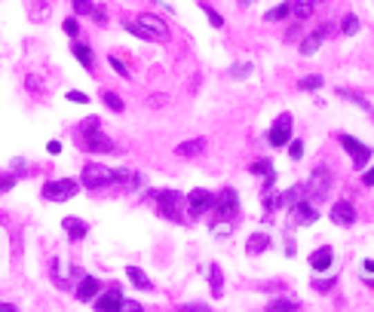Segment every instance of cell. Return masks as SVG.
Instances as JSON below:
<instances>
[{
    "mask_svg": "<svg viewBox=\"0 0 374 312\" xmlns=\"http://www.w3.org/2000/svg\"><path fill=\"white\" fill-rule=\"evenodd\" d=\"M328 217L335 226H353L356 224V205H353L350 199H337L335 205H331Z\"/></svg>",
    "mask_w": 374,
    "mask_h": 312,
    "instance_id": "10",
    "label": "cell"
},
{
    "mask_svg": "<svg viewBox=\"0 0 374 312\" xmlns=\"http://www.w3.org/2000/svg\"><path fill=\"white\" fill-rule=\"evenodd\" d=\"M102 104H104V108H111L114 113H123V110H126L123 98H120L117 92H108V89H102Z\"/></svg>",
    "mask_w": 374,
    "mask_h": 312,
    "instance_id": "26",
    "label": "cell"
},
{
    "mask_svg": "<svg viewBox=\"0 0 374 312\" xmlns=\"http://www.w3.org/2000/svg\"><path fill=\"white\" fill-rule=\"evenodd\" d=\"M120 312H144V306H141L138 300H126V303H123V309H120Z\"/></svg>",
    "mask_w": 374,
    "mask_h": 312,
    "instance_id": "39",
    "label": "cell"
},
{
    "mask_svg": "<svg viewBox=\"0 0 374 312\" xmlns=\"http://www.w3.org/2000/svg\"><path fill=\"white\" fill-rule=\"evenodd\" d=\"M337 141H341V147L353 156V166H356V168H362V166H368V162H371V156H374V153H371V147H368V144H362L359 138H353V135H341Z\"/></svg>",
    "mask_w": 374,
    "mask_h": 312,
    "instance_id": "8",
    "label": "cell"
},
{
    "mask_svg": "<svg viewBox=\"0 0 374 312\" xmlns=\"http://www.w3.org/2000/svg\"><path fill=\"white\" fill-rule=\"evenodd\" d=\"M267 312H298V303L292 297H277V300L267 303Z\"/></svg>",
    "mask_w": 374,
    "mask_h": 312,
    "instance_id": "24",
    "label": "cell"
},
{
    "mask_svg": "<svg viewBox=\"0 0 374 312\" xmlns=\"http://www.w3.org/2000/svg\"><path fill=\"white\" fill-rule=\"evenodd\" d=\"M98 294H102V282H98L95 275H83L80 285H77V300H80V303H93Z\"/></svg>",
    "mask_w": 374,
    "mask_h": 312,
    "instance_id": "14",
    "label": "cell"
},
{
    "mask_svg": "<svg viewBox=\"0 0 374 312\" xmlns=\"http://www.w3.org/2000/svg\"><path fill=\"white\" fill-rule=\"evenodd\" d=\"M371 119H374V110H371Z\"/></svg>",
    "mask_w": 374,
    "mask_h": 312,
    "instance_id": "48",
    "label": "cell"
},
{
    "mask_svg": "<svg viewBox=\"0 0 374 312\" xmlns=\"http://www.w3.org/2000/svg\"><path fill=\"white\" fill-rule=\"evenodd\" d=\"M181 312H215V309L206 306V303H187V306L181 309Z\"/></svg>",
    "mask_w": 374,
    "mask_h": 312,
    "instance_id": "38",
    "label": "cell"
},
{
    "mask_svg": "<svg viewBox=\"0 0 374 312\" xmlns=\"http://www.w3.org/2000/svg\"><path fill=\"white\" fill-rule=\"evenodd\" d=\"M365 282H368V285H374V279H365Z\"/></svg>",
    "mask_w": 374,
    "mask_h": 312,
    "instance_id": "47",
    "label": "cell"
},
{
    "mask_svg": "<svg viewBox=\"0 0 374 312\" xmlns=\"http://www.w3.org/2000/svg\"><path fill=\"white\" fill-rule=\"evenodd\" d=\"M206 150V138H190V141H181L175 147V156H185V159H194V156H203Z\"/></svg>",
    "mask_w": 374,
    "mask_h": 312,
    "instance_id": "17",
    "label": "cell"
},
{
    "mask_svg": "<svg viewBox=\"0 0 374 312\" xmlns=\"http://www.w3.org/2000/svg\"><path fill=\"white\" fill-rule=\"evenodd\" d=\"M80 181L86 190H102V187H108V184H114V168H108L104 162H86Z\"/></svg>",
    "mask_w": 374,
    "mask_h": 312,
    "instance_id": "4",
    "label": "cell"
},
{
    "mask_svg": "<svg viewBox=\"0 0 374 312\" xmlns=\"http://www.w3.org/2000/svg\"><path fill=\"white\" fill-rule=\"evenodd\" d=\"M46 150H49V153H62V141H49Z\"/></svg>",
    "mask_w": 374,
    "mask_h": 312,
    "instance_id": "43",
    "label": "cell"
},
{
    "mask_svg": "<svg viewBox=\"0 0 374 312\" xmlns=\"http://www.w3.org/2000/svg\"><path fill=\"white\" fill-rule=\"evenodd\" d=\"M68 101H74V104H89V95H86V92L71 89V92H68Z\"/></svg>",
    "mask_w": 374,
    "mask_h": 312,
    "instance_id": "36",
    "label": "cell"
},
{
    "mask_svg": "<svg viewBox=\"0 0 374 312\" xmlns=\"http://www.w3.org/2000/svg\"><path fill=\"white\" fill-rule=\"evenodd\" d=\"M71 10H74V16H93L95 3L93 0H71Z\"/></svg>",
    "mask_w": 374,
    "mask_h": 312,
    "instance_id": "29",
    "label": "cell"
},
{
    "mask_svg": "<svg viewBox=\"0 0 374 312\" xmlns=\"http://www.w3.org/2000/svg\"><path fill=\"white\" fill-rule=\"evenodd\" d=\"M252 70H255V65H252V61H243V65H234L227 70L230 77H234V80H245V77H252Z\"/></svg>",
    "mask_w": 374,
    "mask_h": 312,
    "instance_id": "30",
    "label": "cell"
},
{
    "mask_svg": "<svg viewBox=\"0 0 374 312\" xmlns=\"http://www.w3.org/2000/svg\"><path fill=\"white\" fill-rule=\"evenodd\" d=\"M62 28H65V34H68V37H74V40H77V34H80V25H77L74 16L65 19V22H62Z\"/></svg>",
    "mask_w": 374,
    "mask_h": 312,
    "instance_id": "34",
    "label": "cell"
},
{
    "mask_svg": "<svg viewBox=\"0 0 374 312\" xmlns=\"http://www.w3.org/2000/svg\"><path fill=\"white\" fill-rule=\"evenodd\" d=\"M316 3H322V0H316Z\"/></svg>",
    "mask_w": 374,
    "mask_h": 312,
    "instance_id": "49",
    "label": "cell"
},
{
    "mask_svg": "<svg viewBox=\"0 0 374 312\" xmlns=\"http://www.w3.org/2000/svg\"><path fill=\"white\" fill-rule=\"evenodd\" d=\"M108 65H111V68H114V70H117V74H120V77H123V80H129V68H126V65H123V61H120V59H117V55H111V59H108Z\"/></svg>",
    "mask_w": 374,
    "mask_h": 312,
    "instance_id": "33",
    "label": "cell"
},
{
    "mask_svg": "<svg viewBox=\"0 0 374 312\" xmlns=\"http://www.w3.org/2000/svg\"><path fill=\"white\" fill-rule=\"evenodd\" d=\"M153 202H157V211L166 217V221L187 224V215H185L187 202H185V196H181L178 190H157V193H153Z\"/></svg>",
    "mask_w": 374,
    "mask_h": 312,
    "instance_id": "1",
    "label": "cell"
},
{
    "mask_svg": "<svg viewBox=\"0 0 374 312\" xmlns=\"http://www.w3.org/2000/svg\"><path fill=\"white\" fill-rule=\"evenodd\" d=\"M359 28H362V22H359L356 12H347V16L341 19V34H344V37H353V34H359Z\"/></svg>",
    "mask_w": 374,
    "mask_h": 312,
    "instance_id": "25",
    "label": "cell"
},
{
    "mask_svg": "<svg viewBox=\"0 0 374 312\" xmlns=\"http://www.w3.org/2000/svg\"><path fill=\"white\" fill-rule=\"evenodd\" d=\"M126 279H129L138 291H153V282L147 279L144 269H138V266H126Z\"/></svg>",
    "mask_w": 374,
    "mask_h": 312,
    "instance_id": "22",
    "label": "cell"
},
{
    "mask_svg": "<svg viewBox=\"0 0 374 312\" xmlns=\"http://www.w3.org/2000/svg\"><path fill=\"white\" fill-rule=\"evenodd\" d=\"M288 10H292V16L294 19H310L313 16V10H316V0H288Z\"/></svg>",
    "mask_w": 374,
    "mask_h": 312,
    "instance_id": "21",
    "label": "cell"
},
{
    "mask_svg": "<svg viewBox=\"0 0 374 312\" xmlns=\"http://www.w3.org/2000/svg\"><path fill=\"white\" fill-rule=\"evenodd\" d=\"M331 285H335V279H326V282H322V279H316V282H313V288H316V291H328Z\"/></svg>",
    "mask_w": 374,
    "mask_h": 312,
    "instance_id": "41",
    "label": "cell"
},
{
    "mask_svg": "<svg viewBox=\"0 0 374 312\" xmlns=\"http://www.w3.org/2000/svg\"><path fill=\"white\" fill-rule=\"evenodd\" d=\"M40 193H44V199H46V202H68V199H74V196L80 193V184H77V181H71V178L46 181Z\"/></svg>",
    "mask_w": 374,
    "mask_h": 312,
    "instance_id": "5",
    "label": "cell"
},
{
    "mask_svg": "<svg viewBox=\"0 0 374 312\" xmlns=\"http://www.w3.org/2000/svg\"><path fill=\"white\" fill-rule=\"evenodd\" d=\"M185 202H187V215L190 217H206V215L215 211V193H209V190H203V187L190 190V193L185 196Z\"/></svg>",
    "mask_w": 374,
    "mask_h": 312,
    "instance_id": "6",
    "label": "cell"
},
{
    "mask_svg": "<svg viewBox=\"0 0 374 312\" xmlns=\"http://www.w3.org/2000/svg\"><path fill=\"white\" fill-rule=\"evenodd\" d=\"M288 16H292L288 3H279V6H273V10H267V12H264V22H286Z\"/></svg>",
    "mask_w": 374,
    "mask_h": 312,
    "instance_id": "27",
    "label": "cell"
},
{
    "mask_svg": "<svg viewBox=\"0 0 374 312\" xmlns=\"http://www.w3.org/2000/svg\"><path fill=\"white\" fill-rule=\"evenodd\" d=\"M123 291H120L117 285L114 288H108L104 294H98L95 300H93V306H95V312H120L123 309Z\"/></svg>",
    "mask_w": 374,
    "mask_h": 312,
    "instance_id": "11",
    "label": "cell"
},
{
    "mask_svg": "<svg viewBox=\"0 0 374 312\" xmlns=\"http://www.w3.org/2000/svg\"><path fill=\"white\" fill-rule=\"evenodd\" d=\"M93 19H95L98 25H104V22H108V12H104V6H95V10H93Z\"/></svg>",
    "mask_w": 374,
    "mask_h": 312,
    "instance_id": "40",
    "label": "cell"
},
{
    "mask_svg": "<svg viewBox=\"0 0 374 312\" xmlns=\"http://www.w3.org/2000/svg\"><path fill=\"white\" fill-rule=\"evenodd\" d=\"M270 245H273L270 233H252L249 242H245V251H249V254H264Z\"/></svg>",
    "mask_w": 374,
    "mask_h": 312,
    "instance_id": "19",
    "label": "cell"
},
{
    "mask_svg": "<svg viewBox=\"0 0 374 312\" xmlns=\"http://www.w3.org/2000/svg\"><path fill=\"white\" fill-rule=\"evenodd\" d=\"M288 156H292V159H301V156H304V141H288Z\"/></svg>",
    "mask_w": 374,
    "mask_h": 312,
    "instance_id": "35",
    "label": "cell"
},
{
    "mask_svg": "<svg viewBox=\"0 0 374 312\" xmlns=\"http://www.w3.org/2000/svg\"><path fill=\"white\" fill-rule=\"evenodd\" d=\"M292 129H294V119H292V113H279V117L273 119V126H270V135H267V141H270L273 147H286L288 141H292Z\"/></svg>",
    "mask_w": 374,
    "mask_h": 312,
    "instance_id": "7",
    "label": "cell"
},
{
    "mask_svg": "<svg viewBox=\"0 0 374 312\" xmlns=\"http://www.w3.org/2000/svg\"><path fill=\"white\" fill-rule=\"evenodd\" d=\"M236 211H239V193L234 187H224L221 193L215 196V211L212 215H218V224H215V230L221 233V226H224V221H234L236 217Z\"/></svg>",
    "mask_w": 374,
    "mask_h": 312,
    "instance_id": "2",
    "label": "cell"
},
{
    "mask_svg": "<svg viewBox=\"0 0 374 312\" xmlns=\"http://www.w3.org/2000/svg\"><path fill=\"white\" fill-rule=\"evenodd\" d=\"M331 264H335V251L326 245V248H316L313 254H310V266L316 269V273H328Z\"/></svg>",
    "mask_w": 374,
    "mask_h": 312,
    "instance_id": "15",
    "label": "cell"
},
{
    "mask_svg": "<svg viewBox=\"0 0 374 312\" xmlns=\"http://www.w3.org/2000/svg\"><path fill=\"white\" fill-rule=\"evenodd\" d=\"M71 52H74V59L80 61L86 70H95V52H93V46H86V43H80V40H74L71 43Z\"/></svg>",
    "mask_w": 374,
    "mask_h": 312,
    "instance_id": "16",
    "label": "cell"
},
{
    "mask_svg": "<svg viewBox=\"0 0 374 312\" xmlns=\"http://www.w3.org/2000/svg\"><path fill=\"white\" fill-rule=\"evenodd\" d=\"M316 221H319V211L313 208V202L301 199V202H294L292 208H288V224L292 226H310Z\"/></svg>",
    "mask_w": 374,
    "mask_h": 312,
    "instance_id": "9",
    "label": "cell"
},
{
    "mask_svg": "<svg viewBox=\"0 0 374 312\" xmlns=\"http://www.w3.org/2000/svg\"><path fill=\"white\" fill-rule=\"evenodd\" d=\"M123 28H126V31H129V34H135L138 40H153L151 34H147V31H144V28H141L138 22H129V19H123Z\"/></svg>",
    "mask_w": 374,
    "mask_h": 312,
    "instance_id": "32",
    "label": "cell"
},
{
    "mask_svg": "<svg viewBox=\"0 0 374 312\" xmlns=\"http://www.w3.org/2000/svg\"><path fill=\"white\" fill-rule=\"evenodd\" d=\"M62 226H65V233H68L71 242H80V239H86V233H89V224L80 221V217H65Z\"/></svg>",
    "mask_w": 374,
    "mask_h": 312,
    "instance_id": "18",
    "label": "cell"
},
{
    "mask_svg": "<svg viewBox=\"0 0 374 312\" xmlns=\"http://www.w3.org/2000/svg\"><path fill=\"white\" fill-rule=\"evenodd\" d=\"M209 288H212V297H215V300H221L224 297V273H221V266L218 264L209 266Z\"/></svg>",
    "mask_w": 374,
    "mask_h": 312,
    "instance_id": "20",
    "label": "cell"
},
{
    "mask_svg": "<svg viewBox=\"0 0 374 312\" xmlns=\"http://www.w3.org/2000/svg\"><path fill=\"white\" fill-rule=\"evenodd\" d=\"M362 184H365V187H374V166H371L368 172L362 175Z\"/></svg>",
    "mask_w": 374,
    "mask_h": 312,
    "instance_id": "42",
    "label": "cell"
},
{
    "mask_svg": "<svg viewBox=\"0 0 374 312\" xmlns=\"http://www.w3.org/2000/svg\"><path fill=\"white\" fill-rule=\"evenodd\" d=\"M0 312H19V309L12 306V303H0Z\"/></svg>",
    "mask_w": 374,
    "mask_h": 312,
    "instance_id": "44",
    "label": "cell"
},
{
    "mask_svg": "<svg viewBox=\"0 0 374 312\" xmlns=\"http://www.w3.org/2000/svg\"><path fill=\"white\" fill-rule=\"evenodd\" d=\"M135 22L144 28V31L151 34L153 40H160V43H166V40H169V28H166V22H163V19H157L153 12H141Z\"/></svg>",
    "mask_w": 374,
    "mask_h": 312,
    "instance_id": "12",
    "label": "cell"
},
{
    "mask_svg": "<svg viewBox=\"0 0 374 312\" xmlns=\"http://www.w3.org/2000/svg\"><path fill=\"white\" fill-rule=\"evenodd\" d=\"M203 12H206V19H209V25H212V28H224V16L215 10V6L203 3Z\"/></svg>",
    "mask_w": 374,
    "mask_h": 312,
    "instance_id": "31",
    "label": "cell"
},
{
    "mask_svg": "<svg viewBox=\"0 0 374 312\" xmlns=\"http://www.w3.org/2000/svg\"><path fill=\"white\" fill-rule=\"evenodd\" d=\"M328 31H331L328 25H322V28H316V31H310L307 37L301 40V46H298V49H301V55H307V59H310V55L319 52V46L326 43V37H328Z\"/></svg>",
    "mask_w": 374,
    "mask_h": 312,
    "instance_id": "13",
    "label": "cell"
},
{
    "mask_svg": "<svg viewBox=\"0 0 374 312\" xmlns=\"http://www.w3.org/2000/svg\"><path fill=\"white\" fill-rule=\"evenodd\" d=\"M236 3H239V6H249V3H252V0H236Z\"/></svg>",
    "mask_w": 374,
    "mask_h": 312,
    "instance_id": "46",
    "label": "cell"
},
{
    "mask_svg": "<svg viewBox=\"0 0 374 312\" xmlns=\"http://www.w3.org/2000/svg\"><path fill=\"white\" fill-rule=\"evenodd\" d=\"M337 95H341V98H347V101H356V104H359V108H362V110H368V113L374 110V108H371V104H368V101H365V98H362V95H359V92H350V89H337Z\"/></svg>",
    "mask_w": 374,
    "mask_h": 312,
    "instance_id": "28",
    "label": "cell"
},
{
    "mask_svg": "<svg viewBox=\"0 0 374 312\" xmlns=\"http://www.w3.org/2000/svg\"><path fill=\"white\" fill-rule=\"evenodd\" d=\"M362 269H365V273H374V260H365Z\"/></svg>",
    "mask_w": 374,
    "mask_h": 312,
    "instance_id": "45",
    "label": "cell"
},
{
    "mask_svg": "<svg viewBox=\"0 0 374 312\" xmlns=\"http://www.w3.org/2000/svg\"><path fill=\"white\" fill-rule=\"evenodd\" d=\"M12 187H16V175H0V193H6Z\"/></svg>",
    "mask_w": 374,
    "mask_h": 312,
    "instance_id": "37",
    "label": "cell"
},
{
    "mask_svg": "<svg viewBox=\"0 0 374 312\" xmlns=\"http://www.w3.org/2000/svg\"><path fill=\"white\" fill-rule=\"evenodd\" d=\"M322 86H326V77H322V74H307V77H301V80H298L301 92H316Z\"/></svg>",
    "mask_w": 374,
    "mask_h": 312,
    "instance_id": "23",
    "label": "cell"
},
{
    "mask_svg": "<svg viewBox=\"0 0 374 312\" xmlns=\"http://www.w3.org/2000/svg\"><path fill=\"white\" fill-rule=\"evenodd\" d=\"M304 190H307V202H322L326 196L331 193V168L319 166L313 175L304 181Z\"/></svg>",
    "mask_w": 374,
    "mask_h": 312,
    "instance_id": "3",
    "label": "cell"
}]
</instances>
